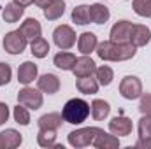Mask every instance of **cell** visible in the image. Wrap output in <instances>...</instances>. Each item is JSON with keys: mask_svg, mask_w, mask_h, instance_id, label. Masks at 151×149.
<instances>
[{"mask_svg": "<svg viewBox=\"0 0 151 149\" xmlns=\"http://www.w3.org/2000/svg\"><path fill=\"white\" fill-rule=\"evenodd\" d=\"M62 121H63V116L58 114V112H49V114H44L39 117V128H51V130H58L62 126Z\"/></svg>", "mask_w": 151, "mask_h": 149, "instance_id": "obj_19", "label": "cell"}, {"mask_svg": "<svg viewBox=\"0 0 151 149\" xmlns=\"http://www.w3.org/2000/svg\"><path fill=\"white\" fill-rule=\"evenodd\" d=\"M88 114H90V104L84 102L83 98H70L62 111L63 121L70 125H81L83 121H86Z\"/></svg>", "mask_w": 151, "mask_h": 149, "instance_id": "obj_2", "label": "cell"}, {"mask_svg": "<svg viewBox=\"0 0 151 149\" xmlns=\"http://www.w3.org/2000/svg\"><path fill=\"white\" fill-rule=\"evenodd\" d=\"M65 12V2L63 0H53L47 7H44V16L49 21H55L58 18H62Z\"/></svg>", "mask_w": 151, "mask_h": 149, "instance_id": "obj_23", "label": "cell"}, {"mask_svg": "<svg viewBox=\"0 0 151 149\" xmlns=\"http://www.w3.org/2000/svg\"><path fill=\"white\" fill-rule=\"evenodd\" d=\"M2 44L9 54H21L27 47V37L21 34V30H14V32L5 34Z\"/></svg>", "mask_w": 151, "mask_h": 149, "instance_id": "obj_5", "label": "cell"}, {"mask_svg": "<svg viewBox=\"0 0 151 149\" xmlns=\"http://www.w3.org/2000/svg\"><path fill=\"white\" fill-rule=\"evenodd\" d=\"M139 137L141 139H151V117L142 116L139 119Z\"/></svg>", "mask_w": 151, "mask_h": 149, "instance_id": "obj_30", "label": "cell"}, {"mask_svg": "<svg viewBox=\"0 0 151 149\" xmlns=\"http://www.w3.org/2000/svg\"><path fill=\"white\" fill-rule=\"evenodd\" d=\"M21 144V133L9 128L0 133V149H14Z\"/></svg>", "mask_w": 151, "mask_h": 149, "instance_id": "obj_14", "label": "cell"}, {"mask_svg": "<svg viewBox=\"0 0 151 149\" xmlns=\"http://www.w3.org/2000/svg\"><path fill=\"white\" fill-rule=\"evenodd\" d=\"M11 74H12L11 67L7 63H0V86H4L11 81Z\"/></svg>", "mask_w": 151, "mask_h": 149, "instance_id": "obj_33", "label": "cell"}, {"mask_svg": "<svg viewBox=\"0 0 151 149\" xmlns=\"http://www.w3.org/2000/svg\"><path fill=\"white\" fill-rule=\"evenodd\" d=\"M14 2H16V4H19L21 7H27V5H30L34 0H14Z\"/></svg>", "mask_w": 151, "mask_h": 149, "instance_id": "obj_37", "label": "cell"}, {"mask_svg": "<svg viewBox=\"0 0 151 149\" xmlns=\"http://www.w3.org/2000/svg\"><path fill=\"white\" fill-rule=\"evenodd\" d=\"M95 70H97V67H95V62H93L90 56H86V54L76 60V65H74V69H72V72H74L76 77H86V75H93V74H95Z\"/></svg>", "mask_w": 151, "mask_h": 149, "instance_id": "obj_10", "label": "cell"}, {"mask_svg": "<svg viewBox=\"0 0 151 149\" xmlns=\"http://www.w3.org/2000/svg\"><path fill=\"white\" fill-rule=\"evenodd\" d=\"M132 7L137 16L142 18H151V0H134Z\"/></svg>", "mask_w": 151, "mask_h": 149, "instance_id": "obj_29", "label": "cell"}, {"mask_svg": "<svg viewBox=\"0 0 151 149\" xmlns=\"http://www.w3.org/2000/svg\"><path fill=\"white\" fill-rule=\"evenodd\" d=\"M151 40V30L146 25H134L132 34H130V42L135 47H142Z\"/></svg>", "mask_w": 151, "mask_h": 149, "instance_id": "obj_11", "label": "cell"}, {"mask_svg": "<svg viewBox=\"0 0 151 149\" xmlns=\"http://www.w3.org/2000/svg\"><path fill=\"white\" fill-rule=\"evenodd\" d=\"M76 58L72 53H58L55 56V65L62 70H72L76 65Z\"/></svg>", "mask_w": 151, "mask_h": 149, "instance_id": "obj_24", "label": "cell"}, {"mask_svg": "<svg viewBox=\"0 0 151 149\" xmlns=\"http://www.w3.org/2000/svg\"><path fill=\"white\" fill-rule=\"evenodd\" d=\"M53 40L60 49H70L76 44V32L69 25H60L53 32Z\"/></svg>", "mask_w": 151, "mask_h": 149, "instance_id": "obj_6", "label": "cell"}, {"mask_svg": "<svg viewBox=\"0 0 151 149\" xmlns=\"http://www.w3.org/2000/svg\"><path fill=\"white\" fill-rule=\"evenodd\" d=\"M90 16H91V21H93L95 25H104V23L109 19L111 12H109V9H107L106 5H102V4H93V5H90Z\"/></svg>", "mask_w": 151, "mask_h": 149, "instance_id": "obj_20", "label": "cell"}, {"mask_svg": "<svg viewBox=\"0 0 151 149\" xmlns=\"http://www.w3.org/2000/svg\"><path fill=\"white\" fill-rule=\"evenodd\" d=\"M132 28H134V23L127 21V19H121V21H116L114 27L111 28V42L116 44H125V42H130V34H132Z\"/></svg>", "mask_w": 151, "mask_h": 149, "instance_id": "obj_8", "label": "cell"}, {"mask_svg": "<svg viewBox=\"0 0 151 149\" xmlns=\"http://www.w3.org/2000/svg\"><path fill=\"white\" fill-rule=\"evenodd\" d=\"M139 111L144 116L151 117V93H142L141 95V104H139Z\"/></svg>", "mask_w": 151, "mask_h": 149, "instance_id": "obj_32", "label": "cell"}, {"mask_svg": "<svg viewBox=\"0 0 151 149\" xmlns=\"http://www.w3.org/2000/svg\"><path fill=\"white\" fill-rule=\"evenodd\" d=\"M109 132L118 137H127L132 133V119L127 116H116L114 119L109 121Z\"/></svg>", "mask_w": 151, "mask_h": 149, "instance_id": "obj_9", "label": "cell"}, {"mask_svg": "<svg viewBox=\"0 0 151 149\" xmlns=\"http://www.w3.org/2000/svg\"><path fill=\"white\" fill-rule=\"evenodd\" d=\"M18 104H21V105H25L28 109L37 111L42 105V93H39L37 90H34V88H23L18 93Z\"/></svg>", "mask_w": 151, "mask_h": 149, "instance_id": "obj_7", "label": "cell"}, {"mask_svg": "<svg viewBox=\"0 0 151 149\" xmlns=\"http://www.w3.org/2000/svg\"><path fill=\"white\" fill-rule=\"evenodd\" d=\"M135 148L151 149V139H141V137H139V140H137V144H135Z\"/></svg>", "mask_w": 151, "mask_h": 149, "instance_id": "obj_35", "label": "cell"}, {"mask_svg": "<svg viewBox=\"0 0 151 149\" xmlns=\"http://www.w3.org/2000/svg\"><path fill=\"white\" fill-rule=\"evenodd\" d=\"M93 146L97 149H118L119 148V140H118V137L109 135L104 130H100L97 133V137L93 139Z\"/></svg>", "mask_w": 151, "mask_h": 149, "instance_id": "obj_13", "label": "cell"}, {"mask_svg": "<svg viewBox=\"0 0 151 149\" xmlns=\"http://www.w3.org/2000/svg\"><path fill=\"white\" fill-rule=\"evenodd\" d=\"M37 77V65L34 62H25L18 69V81L23 84H30Z\"/></svg>", "mask_w": 151, "mask_h": 149, "instance_id": "obj_16", "label": "cell"}, {"mask_svg": "<svg viewBox=\"0 0 151 149\" xmlns=\"http://www.w3.org/2000/svg\"><path fill=\"white\" fill-rule=\"evenodd\" d=\"M23 12H25V7H21L16 2H11V4H7L4 7L2 16H4L5 23H16V21H19V18L23 16Z\"/></svg>", "mask_w": 151, "mask_h": 149, "instance_id": "obj_18", "label": "cell"}, {"mask_svg": "<svg viewBox=\"0 0 151 149\" xmlns=\"http://www.w3.org/2000/svg\"><path fill=\"white\" fill-rule=\"evenodd\" d=\"M97 54H99V58H102L106 62H125V60L134 58L135 46L132 42L116 44L111 40H104V42L97 44Z\"/></svg>", "mask_w": 151, "mask_h": 149, "instance_id": "obj_1", "label": "cell"}, {"mask_svg": "<svg viewBox=\"0 0 151 149\" xmlns=\"http://www.w3.org/2000/svg\"><path fill=\"white\" fill-rule=\"evenodd\" d=\"M55 140H56V130L40 128V132H39V135H37V142L40 148H53Z\"/></svg>", "mask_w": 151, "mask_h": 149, "instance_id": "obj_25", "label": "cell"}, {"mask_svg": "<svg viewBox=\"0 0 151 149\" xmlns=\"http://www.w3.org/2000/svg\"><path fill=\"white\" fill-rule=\"evenodd\" d=\"M119 93L127 100H135L142 95V82L135 75H127L119 82Z\"/></svg>", "mask_w": 151, "mask_h": 149, "instance_id": "obj_4", "label": "cell"}, {"mask_svg": "<svg viewBox=\"0 0 151 149\" xmlns=\"http://www.w3.org/2000/svg\"><path fill=\"white\" fill-rule=\"evenodd\" d=\"M99 132H100V128H95V126L79 128L76 132H70L69 133V144L74 148H86V146L93 144V139L97 137Z\"/></svg>", "mask_w": 151, "mask_h": 149, "instance_id": "obj_3", "label": "cell"}, {"mask_svg": "<svg viewBox=\"0 0 151 149\" xmlns=\"http://www.w3.org/2000/svg\"><path fill=\"white\" fill-rule=\"evenodd\" d=\"M90 111H91L93 119H97V121H102V119H106V117L109 116L111 107H109V104H107L106 100H100V98H97V100H93V102H91V105H90Z\"/></svg>", "mask_w": 151, "mask_h": 149, "instance_id": "obj_21", "label": "cell"}, {"mask_svg": "<svg viewBox=\"0 0 151 149\" xmlns=\"http://www.w3.org/2000/svg\"><path fill=\"white\" fill-rule=\"evenodd\" d=\"M79 93H84V95H93L97 93L99 90V81L93 79L91 75H86V77H77V82H76Z\"/></svg>", "mask_w": 151, "mask_h": 149, "instance_id": "obj_22", "label": "cell"}, {"mask_svg": "<svg viewBox=\"0 0 151 149\" xmlns=\"http://www.w3.org/2000/svg\"><path fill=\"white\" fill-rule=\"evenodd\" d=\"M19 30H21V34L27 37V40L39 39V37H40V34H42L40 23H39L37 19H34V18H28V19H25V21L21 23Z\"/></svg>", "mask_w": 151, "mask_h": 149, "instance_id": "obj_15", "label": "cell"}, {"mask_svg": "<svg viewBox=\"0 0 151 149\" xmlns=\"http://www.w3.org/2000/svg\"><path fill=\"white\" fill-rule=\"evenodd\" d=\"M95 75H97L99 84H102V86H109V84L113 82V79H114L113 69H111V67H107V65L99 67V69L95 70Z\"/></svg>", "mask_w": 151, "mask_h": 149, "instance_id": "obj_28", "label": "cell"}, {"mask_svg": "<svg viewBox=\"0 0 151 149\" xmlns=\"http://www.w3.org/2000/svg\"><path fill=\"white\" fill-rule=\"evenodd\" d=\"M9 119V105L0 102V125H4Z\"/></svg>", "mask_w": 151, "mask_h": 149, "instance_id": "obj_34", "label": "cell"}, {"mask_svg": "<svg viewBox=\"0 0 151 149\" xmlns=\"http://www.w3.org/2000/svg\"><path fill=\"white\" fill-rule=\"evenodd\" d=\"M14 119H16V123H19V125H28L30 123V114L27 111V107L25 105H21V104H18V107H14Z\"/></svg>", "mask_w": 151, "mask_h": 149, "instance_id": "obj_31", "label": "cell"}, {"mask_svg": "<svg viewBox=\"0 0 151 149\" xmlns=\"http://www.w3.org/2000/svg\"><path fill=\"white\" fill-rule=\"evenodd\" d=\"M30 51H32L34 56H37V58H44V56H47V53H49V44H47L46 39H42V37L34 39L32 44H30Z\"/></svg>", "mask_w": 151, "mask_h": 149, "instance_id": "obj_27", "label": "cell"}, {"mask_svg": "<svg viewBox=\"0 0 151 149\" xmlns=\"http://www.w3.org/2000/svg\"><path fill=\"white\" fill-rule=\"evenodd\" d=\"M37 86L40 91H44L47 95H53L60 90V79L55 74H44L40 75V79L37 81Z\"/></svg>", "mask_w": 151, "mask_h": 149, "instance_id": "obj_12", "label": "cell"}, {"mask_svg": "<svg viewBox=\"0 0 151 149\" xmlns=\"http://www.w3.org/2000/svg\"><path fill=\"white\" fill-rule=\"evenodd\" d=\"M72 21H74L76 25H88L91 21L90 5H77L72 11Z\"/></svg>", "mask_w": 151, "mask_h": 149, "instance_id": "obj_26", "label": "cell"}, {"mask_svg": "<svg viewBox=\"0 0 151 149\" xmlns=\"http://www.w3.org/2000/svg\"><path fill=\"white\" fill-rule=\"evenodd\" d=\"M97 37H95V34H91V32H84V34H81L79 39H77V47H79V51L83 53V54H90V53H93L95 49H97Z\"/></svg>", "mask_w": 151, "mask_h": 149, "instance_id": "obj_17", "label": "cell"}, {"mask_svg": "<svg viewBox=\"0 0 151 149\" xmlns=\"http://www.w3.org/2000/svg\"><path fill=\"white\" fill-rule=\"evenodd\" d=\"M34 2L37 4L39 7H42V9H44V7H47V5H49V4H51L53 0H34Z\"/></svg>", "mask_w": 151, "mask_h": 149, "instance_id": "obj_36", "label": "cell"}]
</instances>
